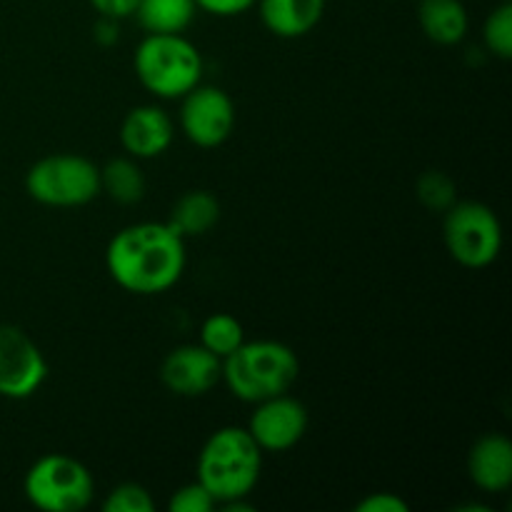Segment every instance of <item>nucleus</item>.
Masks as SVG:
<instances>
[{"label": "nucleus", "mask_w": 512, "mask_h": 512, "mask_svg": "<svg viewBox=\"0 0 512 512\" xmlns=\"http://www.w3.org/2000/svg\"><path fill=\"white\" fill-rule=\"evenodd\" d=\"M188 253L168 223H135L118 230L105 250V268L115 285L133 295H160L185 273Z\"/></svg>", "instance_id": "f257e3e1"}, {"label": "nucleus", "mask_w": 512, "mask_h": 512, "mask_svg": "<svg viewBox=\"0 0 512 512\" xmlns=\"http://www.w3.org/2000/svg\"><path fill=\"white\" fill-rule=\"evenodd\" d=\"M263 470V450L248 433V428L228 425L205 440L198 455V483L215 500L225 505L230 500L248 498L255 490Z\"/></svg>", "instance_id": "f03ea898"}, {"label": "nucleus", "mask_w": 512, "mask_h": 512, "mask_svg": "<svg viewBox=\"0 0 512 512\" xmlns=\"http://www.w3.org/2000/svg\"><path fill=\"white\" fill-rule=\"evenodd\" d=\"M300 375V360L290 345L278 340H245L223 358V383L243 403H263L290 393Z\"/></svg>", "instance_id": "7ed1b4c3"}, {"label": "nucleus", "mask_w": 512, "mask_h": 512, "mask_svg": "<svg viewBox=\"0 0 512 512\" xmlns=\"http://www.w3.org/2000/svg\"><path fill=\"white\" fill-rule=\"evenodd\" d=\"M133 68L155 98L178 100L203 80V55L183 33H148L135 48Z\"/></svg>", "instance_id": "20e7f679"}, {"label": "nucleus", "mask_w": 512, "mask_h": 512, "mask_svg": "<svg viewBox=\"0 0 512 512\" xmlns=\"http://www.w3.org/2000/svg\"><path fill=\"white\" fill-rule=\"evenodd\" d=\"M30 505L45 512H80L93 503V473L80 460L50 453L35 460L23 480Z\"/></svg>", "instance_id": "39448f33"}, {"label": "nucleus", "mask_w": 512, "mask_h": 512, "mask_svg": "<svg viewBox=\"0 0 512 512\" xmlns=\"http://www.w3.org/2000/svg\"><path fill=\"white\" fill-rule=\"evenodd\" d=\"M25 193L48 208H80L100 195V168L83 155H48L25 173Z\"/></svg>", "instance_id": "423d86ee"}, {"label": "nucleus", "mask_w": 512, "mask_h": 512, "mask_svg": "<svg viewBox=\"0 0 512 512\" xmlns=\"http://www.w3.org/2000/svg\"><path fill=\"white\" fill-rule=\"evenodd\" d=\"M443 240L450 258L470 270L493 265L503 250V225L490 205L455 200L443 218Z\"/></svg>", "instance_id": "0eeeda50"}, {"label": "nucleus", "mask_w": 512, "mask_h": 512, "mask_svg": "<svg viewBox=\"0 0 512 512\" xmlns=\"http://www.w3.org/2000/svg\"><path fill=\"white\" fill-rule=\"evenodd\" d=\"M178 123L185 138L198 148H218L235 130V103L218 85H195L185 93Z\"/></svg>", "instance_id": "6e6552de"}, {"label": "nucleus", "mask_w": 512, "mask_h": 512, "mask_svg": "<svg viewBox=\"0 0 512 512\" xmlns=\"http://www.w3.org/2000/svg\"><path fill=\"white\" fill-rule=\"evenodd\" d=\"M45 378L48 360L38 343L15 325H0V398H33Z\"/></svg>", "instance_id": "1a4fd4ad"}, {"label": "nucleus", "mask_w": 512, "mask_h": 512, "mask_svg": "<svg viewBox=\"0 0 512 512\" xmlns=\"http://www.w3.org/2000/svg\"><path fill=\"white\" fill-rule=\"evenodd\" d=\"M308 423V408L290 393H283L255 403L248 433L263 453H285L305 438Z\"/></svg>", "instance_id": "9d476101"}, {"label": "nucleus", "mask_w": 512, "mask_h": 512, "mask_svg": "<svg viewBox=\"0 0 512 512\" xmlns=\"http://www.w3.org/2000/svg\"><path fill=\"white\" fill-rule=\"evenodd\" d=\"M223 378V360L203 345H180L160 365V383L180 398H200Z\"/></svg>", "instance_id": "9b49d317"}, {"label": "nucleus", "mask_w": 512, "mask_h": 512, "mask_svg": "<svg viewBox=\"0 0 512 512\" xmlns=\"http://www.w3.org/2000/svg\"><path fill=\"white\" fill-rule=\"evenodd\" d=\"M175 123L160 105H138L120 123V145L135 160L163 155L173 145Z\"/></svg>", "instance_id": "f8f14e48"}, {"label": "nucleus", "mask_w": 512, "mask_h": 512, "mask_svg": "<svg viewBox=\"0 0 512 512\" xmlns=\"http://www.w3.org/2000/svg\"><path fill=\"white\" fill-rule=\"evenodd\" d=\"M468 475L483 493H505L512 485V443L503 433H488L468 453Z\"/></svg>", "instance_id": "ddd939ff"}, {"label": "nucleus", "mask_w": 512, "mask_h": 512, "mask_svg": "<svg viewBox=\"0 0 512 512\" xmlns=\"http://www.w3.org/2000/svg\"><path fill=\"white\" fill-rule=\"evenodd\" d=\"M255 5L265 30L285 40L313 33L325 13V0H255Z\"/></svg>", "instance_id": "4468645a"}, {"label": "nucleus", "mask_w": 512, "mask_h": 512, "mask_svg": "<svg viewBox=\"0 0 512 512\" xmlns=\"http://www.w3.org/2000/svg\"><path fill=\"white\" fill-rule=\"evenodd\" d=\"M418 23L425 38L438 45H458L470 28L463 0H420Z\"/></svg>", "instance_id": "2eb2a0df"}, {"label": "nucleus", "mask_w": 512, "mask_h": 512, "mask_svg": "<svg viewBox=\"0 0 512 512\" xmlns=\"http://www.w3.org/2000/svg\"><path fill=\"white\" fill-rule=\"evenodd\" d=\"M220 220V203L208 190H188L175 200L170 208V218L165 223L180 235V238H200L210 233Z\"/></svg>", "instance_id": "dca6fc26"}, {"label": "nucleus", "mask_w": 512, "mask_h": 512, "mask_svg": "<svg viewBox=\"0 0 512 512\" xmlns=\"http://www.w3.org/2000/svg\"><path fill=\"white\" fill-rule=\"evenodd\" d=\"M135 20L145 33H185L198 15L195 0H140Z\"/></svg>", "instance_id": "f3484780"}, {"label": "nucleus", "mask_w": 512, "mask_h": 512, "mask_svg": "<svg viewBox=\"0 0 512 512\" xmlns=\"http://www.w3.org/2000/svg\"><path fill=\"white\" fill-rule=\"evenodd\" d=\"M100 193L118 205H135L145 198V175L135 158H115L100 168Z\"/></svg>", "instance_id": "a211bd4d"}, {"label": "nucleus", "mask_w": 512, "mask_h": 512, "mask_svg": "<svg viewBox=\"0 0 512 512\" xmlns=\"http://www.w3.org/2000/svg\"><path fill=\"white\" fill-rule=\"evenodd\" d=\"M245 343V330L238 318L228 313H215L203 320L200 325V345L208 348L210 353L218 355L220 360L228 358L233 350H238Z\"/></svg>", "instance_id": "6ab92c4d"}, {"label": "nucleus", "mask_w": 512, "mask_h": 512, "mask_svg": "<svg viewBox=\"0 0 512 512\" xmlns=\"http://www.w3.org/2000/svg\"><path fill=\"white\" fill-rule=\"evenodd\" d=\"M483 45L500 60L512 58V0H500L483 23Z\"/></svg>", "instance_id": "aec40b11"}, {"label": "nucleus", "mask_w": 512, "mask_h": 512, "mask_svg": "<svg viewBox=\"0 0 512 512\" xmlns=\"http://www.w3.org/2000/svg\"><path fill=\"white\" fill-rule=\"evenodd\" d=\"M458 198V188H455L453 178H448L440 170H428V173L420 175L418 180V200L428 210L435 213H445L450 205Z\"/></svg>", "instance_id": "412c9836"}, {"label": "nucleus", "mask_w": 512, "mask_h": 512, "mask_svg": "<svg viewBox=\"0 0 512 512\" xmlns=\"http://www.w3.org/2000/svg\"><path fill=\"white\" fill-rule=\"evenodd\" d=\"M105 512H155V500L148 488L138 483H123L110 490L103 500Z\"/></svg>", "instance_id": "4be33fe9"}, {"label": "nucleus", "mask_w": 512, "mask_h": 512, "mask_svg": "<svg viewBox=\"0 0 512 512\" xmlns=\"http://www.w3.org/2000/svg\"><path fill=\"white\" fill-rule=\"evenodd\" d=\"M215 500L210 498L208 490L195 480V483H185L183 488H178L173 493V498L168 500L170 512H210L215 510Z\"/></svg>", "instance_id": "5701e85b"}, {"label": "nucleus", "mask_w": 512, "mask_h": 512, "mask_svg": "<svg viewBox=\"0 0 512 512\" xmlns=\"http://www.w3.org/2000/svg\"><path fill=\"white\" fill-rule=\"evenodd\" d=\"M410 505L395 493H370L360 503H355V512H408Z\"/></svg>", "instance_id": "b1692460"}, {"label": "nucleus", "mask_w": 512, "mask_h": 512, "mask_svg": "<svg viewBox=\"0 0 512 512\" xmlns=\"http://www.w3.org/2000/svg\"><path fill=\"white\" fill-rule=\"evenodd\" d=\"M198 10L215 15V18H235V15L248 13L255 0H195Z\"/></svg>", "instance_id": "393cba45"}, {"label": "nucleus", "mask_w": 512, "mask_h": 512, "mask_svg": "<svg viewBox=\"0 0 512 512\" xmlns=\"http://www.w3.org/2000/svg\"><path fill=\"white\" fill-rule=\"evenodd\" d=\"M93 5L95 13L100 18H110V20H125L135 13L140 0H88Z\"/></svg>", "instance_id": "a878e982"}]
</instances>
